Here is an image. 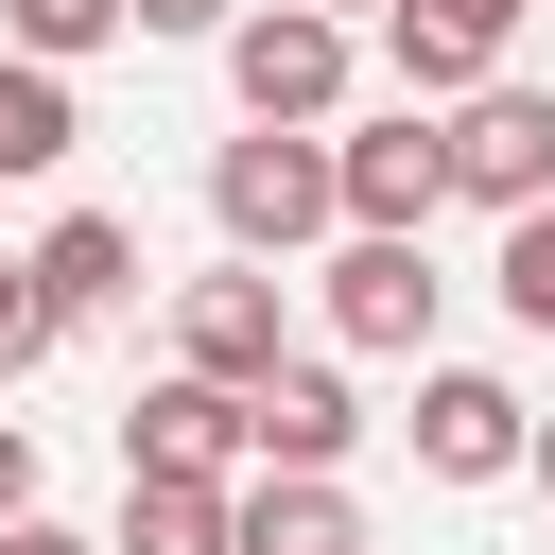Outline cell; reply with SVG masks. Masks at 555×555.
I'll use <instances>...</instances> for the list:
<instances>
[{
	"label": "cell",
	"instance_id": "cell-22",
	"mask_svg": "<svg viewBox=\"0 0 555 555\" xmlns=\"http://www.w3.org/2000/svg\"><path fill=\"white\" fill-rule=\"evenodd\" d=\"M312 17H347V35H364V17H382V0H312Z\"/></svg>",
	"mask_w": 555,
	"mask_h": 555
},
{
	"label": "cell",
	"instance_id": "cell-23",
	"mask_svg": "<svg viewBox=\"0 0 555 555\" xmlns=\"http://www.w3.org/2000/svg\"><path fill=\"white\" fill-rule=\"evenodd\" d=\"M0 260H17V243H0Z\"/></svg>",
	"mask_w": 555,
	"mask_h": 555
},
{
	"label": "cell",
	"instance_id": "cell-20",
	"mask_svg": "<svg viewBox=\"0 0 555 555\" xmlns=\"http://www.w3.org/2000/svg\"><path fill=\"white\" fill-rule=\"evenodd\" d=\"M0 555H104V538H69V520L35 503V520H0Z\"/></svg>",
	"mask_w": 555,
	"mask_h": 555
},
{
	"label": "cell",
	"instance_id": "cell-4",
	"mask_svg": "<svg viewBox=\"0 0 555 555\" xmlns=\"http://www.w3.org/2000/svg\"><path fill=\"white\" fill-rule=\"evenodd\" d=\"M434 139H451V208H555V87H468V104H434Z\"/></svg>",
	"mask_w": 555,
	"mask_h": 555
},
{
	"label": "cell",
	"instance_id": "cell-6",
	"mask_svg": "<svg viewBox=\"0 0 555 555\" xmlns=\"http://www.w3.org/2000/svg\"><path fill=\"white\" fill-rule=\"evenodd\" d=\"M416 468L434 486H520V451H538V399L520 382H486V364H416Z\"/></svg>",
	"mask_w": 555,
	"mask_h": 555
},
{
	"label": "cell",
	"instance_id": "cell-14",
	"mask_svg": "<svg viewBox=\"0 0 555 555\" xmlns=\"http://www.w3.org/2000/svg\"><path fill=\"white\" fill-rule=\"evenodd\" d=\"M104 35H139V17H121V0H0V52H17V69H87Z\"/></svg>",
	"mask_w": 555,
	"mask_h": 555
},
{
	"label": "cell",
	"instance_id": "cell-7",
	"mask_svg": "<svg viewBox=\"0 0 555 555\" xmlns=\"http://www.w3.org/2000/svg\"><path fill=\"white\" fill-rule=\"evenodd\" d=\"M295 364V312H278V278L260 260H225V278H173V382H278Z\"/></svg>",
	"mask_w": 555,
	"mask_h": 555
},
{
	"label": "cell",
	"instance_id": "cell-8",
	"mask_svg": "<svg viewBox=\"0 0 555 555\" xmlns=\"http://www.w3.org/2000/svg\"><path fill=\"white\" fill-rule=\"evenodd\" d=\"M17 295L52 312V347H69V330H104V312L139 295V225H121V208H52V225L17 243Z\"/></svg>",
	"mask_w": 555,
	"mask_h": 555
},
{
	"label": "cell",
	"instance_id": "cell-21",
	"mask_svg": "<svg viewBox=\"0 0 555 555\" xmlns=\"http://www.w3.org/2000/svg\"><path fill=\"white\" fill-rule=\"evenodd\" d=\"M520 486H538V503H555V416H538V451H520Z\"/></svg>",
	"mask_w": 555,
	"mask_h": 555
},
{
	"label": "cell",
	"instance_id": "cell-10",
	"mask_svg": "<svg viewBox=\"0 0 555 555\" xmlns=\"http://www.w3.org/2000/svg\"><path fill=\"white\" fill-rule=\"evenodd\" d=\"M347 434H364L347 364H278V382H243V451H260V468H330V486H347Z\"/></svg>",
	"mask_w": 555,
	"mask_h": 555
},
{
	"label": "cell",
	"instance_id": "cell-11",
	"mask_svg": "<svg viewBox=\"0 0 555 555\" xmlns=\"http://www.w3.org/2000/svg\"><path fill=\"white\" fill-rule=\"evenodd\" d=\"M225 555H364V503H347L330 468H243V503H225Z\"/></svg>",
	"mask_w": 555,
	"mask_h": 555
},
{
	"label": "cell",
	"instance_id": "cell-9",
	"mask_svg": "<svg viewBox=\"0 0 555 555\" xmlns=\"http://www.w3.org/2000/svg\"><path fill=\"white\" fill-rule=\"evenodd\" d=\"M121 468H156V486H243L260 451H243V399H225V382H139V399H121Z\"/></svg>",
	"mask_w": 555,
	"mask_h": 555
},
{
	"label": "cell",
	"instance_id": "cell-15",
	"mask_svg": "<svg viewBox=\"0 0 555 555\" xmlns=\"http://www.w3.org/2000/svg\"><path fill=\"white\" fill-rule=\"evenodd\" d=\"M503 312L555 347V208H520V225H503Z\"/></svg>",
	"mask_w": 555,
	"mask_h": 555
},
{
	"label": "cell",
	"instance_id": "cell-16",
	"mask_svg": "<svg viewBox=\"0 0 555 555\" xmlns=\"http://www.w3.org/2000/svg\"><path fill=\"white\" fill-rule=\"evenodd\" d=\"M35 364H52V312H35V295H17V260H0V399H17Z\"/></svg>",
	"mask_w": 555,
	"mask_h": 555
},
{
	"label": "cell",
	"instance_id": "cell-3",
	"mask_svg": "<svg viewBox=\"0 0 555 555\" xmlns=\"http://www.w3.org/2000/svg\"><path fill=\"white\" fill-rule=\"evenodd\" d=\"M330 208H347V243H434V208H451V139H434V104L330 121Z\"/></svg>",
	"mask_w": 555,
	"mask_h": 555
},
{
	"label": "cell",
	"instance_id": "cell-12",
	"mask_svg": "<svg viewBox=\"0 0 555 555\" xmlns=\"http://www.w3.org/2000/svg\"><path fill=\"white\" fill-rule=\"evenodd\" d=\"M69 139H87V104H69V69H17V52H0V191H35V173H69Z\"/></svg>",
	"mask_w": 555,
	"mask_h": 555
},
{
	"label": "cell",
	"instance_id": "cell-1",
	"mask_svg": "<svg viewBox=\"0 0 555 555\" xmlns=\"http://www.w3.org/2000/svg\"><path fill=\"white\" fill-rule=\"evenodd\" d=\"M208 225H225V260H312V243H347V208H330V139H278V121H243L225 156H208Z\"/></svg>",
	"mask_w": 555,
	"mask_h": 555
},
{
	"label": "cell",
	"instance_id": "cell-2",
	"mask_svg": "<svg viewBox=\"0 0 555 555\" xmlns=\"http://www.w3.org/2000/svg\"><path fill=\"white\" fill-rule=\"evenodd\" d=\"M347 17H312V0H243L225 17V87H243V121H278V139H330V104H347Z\"/></svg>",
	"mask_w": 555,
	"mask_h": 555
},
{
	"label": "cell",
	"instance_id": "cell-17",
	"mask_svg": "<svg viewBox=\"0 0 555 555\" xmlns=\"http://www.w3.org/2000/svg\"><path fill=\"white\" fill-rule=\"evenodd\" d=\"M121 17H139V35H208V52H225V17H243V0H121Z\"/></svg>",
	"mask_w": 555,
	"mask_h": 555
},
{
	"label": "cell",
	"instance_id": "cell-18",
	"mask_svg": "<svg viewBox=\"0 0 555 555\" xmlns=\"http://www.w3.org/2000/svg\"><path fill=\"white\" fill-rule=\"evenodd\" d=\"M416 17H451V35H486V52H503V35L538 17V0H416Z\"/></svg>",
	"mask_w": 555,
	"mask_h": 555
},
{
	"label": "cell",
	"instance_id": "cell-19",
	"mask_svg": "<svg viewBox=\"0 0 555 555\" xmlns=\"http://www.w3.org/2000/svg\"><path fill=\"white\" fill-rule=\"evenodd\" d=\"M0 520H35V434L0 416Z\"/></svg>",
	"mask_w": 555,
	"mask_h": 555
},
{
	"label": "cell",
	"instance_id": "cell-5",
	"mask_svg": "<svg viewBox=\"0 0 555 555\" xmlns=\"http://www.w3.org/2000/svg\"><path fill=\"white\" fill-rule=\"evenodd\" d=\"M312 312H330V347H364V364H416V347H434V312H451V278H434V243H330Z\"/></svg>",
	"mask_w": 555,
	"mask_h": 555
},
{
	"label": "cell",
	"instance_id": "cell-13",
	"mask_svg": "<svg viewBox=\"0 0 555 555\" xmlns=\"http://www.w3.org/2000/svg\"><path fill=\"white\" fill-rule=\"evenodd\" d=\"M225 503H243V486H156V468H121V538H104V555H225Z\"/></svg>",
	"mask_w": 555,
	"mask_h": 555
}]
</instances>
